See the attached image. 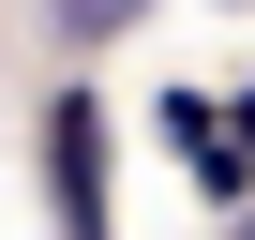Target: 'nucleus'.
<instances>
[{"label":"nucleus","instance_id":"obj_1","mask_svg":"<svg viewBox=\"0 0 255 240\" xmlns=\"http://www.w3.org/2000/svg\"><path fill=\"white\" fill-rule=\"evenodd\" d=\"M45 180H60V240H105V105L90 90L45 105Z\"/></svg>","mask_w":255,"mask_h":240},{"label":"nucleus","instance_id":"obj_2","mask_svg":"<svg viewBox=\"0 0 255 240\" xmlns=\"http://www.w3.org/2000/svg\"><path fill=\"white\" fill-rule=\"evenodd\" d=\"M120 15H150V0H60V30H75V45H105Z\"/></svg>","mask_w":255,"mask_h":240},{"label":"nucleus","instance_id":"obj_3","mask_svg":"<svg viewBox=\"0 0 255 240\" xmlns=\"http://www.w3.org/2000/svg\"><path fill=\"white\" fill-rule=\"evenodd\" d=\"M225 150H240V180H255V105H240V135H225Z\"/></svg>","mask_w":255,"mask_h":240},{"label":"nucleus","instance_id":"obj_4","mask_svg":"<svg viewBox=\"0 0 255 240\" xmlns=\"http://www.w3.org/2000/svg\"><path fill=\"white\" fill-rule=\"evenodd\" d=\"M240 240H255V210H240Z\"/></svg>","mask_w":255,"mask_h":240}]
</instances>
